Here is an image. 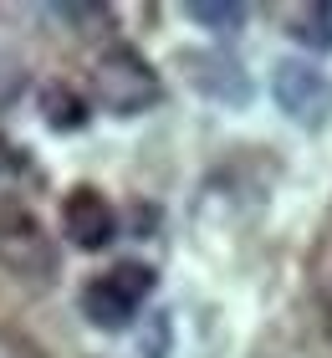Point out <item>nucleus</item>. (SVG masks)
Returning <instances> with one entry per match:
<instances>
[{
  "label": "nucleus",
  "mask_w": 332,
  "mask_h": 358,
  "mask_svg": "<svg viewBox=\"0 0 332 358\" xmlns=\"http://www.w3.org/2000/svg\"><path fill=\"white\" fill-rule=\"evenodd\" d=\"M92 92H97V103L113 108V113H143V108L159 103V77L143 67L138 52L113 46L92 67Z\"/></svg>",
  "instance_id": "f257e3e1"
},
{
  "label": "nucleus",
  "mask_w": 332,
  "mask_h": 358,
  "mask_svg": "<svg viewBox=\"0 0 332 358\" xmlns=\"http://www.w3.org/2000/svg\"><path fill=\"white\" fill-rule=\"evenodd\" d=\"M148 292H154V271L128 262V266H113L108 276H97V282L82 292V313H87V322H97L103 333H123Z\"/></svg>",
  "instance_id": "f03ea898"
},
{
  "label": "nucleus",
  "mask_w": 332,
  "mask_h": 358,
  "mask_svg": "<svg viewBox=\"0 0 332 358\" xmlns=\"http://www.w3.org/2000/svg\"><path fill=\"white\" fill-rule=\"evenodd\" d=\"M271 97L291 123L322 128L332 118V77L312 62H276L271 72Z\"/></svg>",
  "instance_id": "7ed1b4c3"
},
{
  "label": "nucleus",
  "mask_w": 332,
  "mask_h": 358,
  "mask_svg": "<svg viewBox=\"0 0 332 358\" xmlns=\"http://www.w3.org/2000/svg\"><path fill=\"white\" fill-rule=\"evenodd\" d=\"M179 67H185V83L199 97H210V103H220V108H245L256 97L251 72L230 52H179Z\"/></svg>",
  "instance_id": "20e7f679"
},
{
  "label": "nucleus",
  "mask_w": 332,
  "mask_h": 358,
  "mask_svg": "<svg viewBox=\"0 0 332 358\" xmlns=\"http://www.w3.org/2000/svg\"><path fill=\"white\" fill-rule=\"evenodd\" d=\"M62 225H66V236H72V246H82V251H97V246L113 241V210H108V200H97L92 189H77L72 200L62 205Z\"/></svg>",
  "instance_id": "39448f33"
},
{
  "label": "nucleus",
  "mask_w": 332,
  "mask_h": 358,
  "mask_svg": "<svg viewBox=\"0 0 332 358\" xmlns=\"http://www.w3.org/2000/svg\"><path fill=\"white\" fill-rule=\"evenodd\" d=\"M291 36L307 46V52H332V6H307L296 15Z\"/></svg>",
  "instance_id": "423d86ee"
},
{
  "label": "nucleus",
  "mask_w": 332,
  "mask_h": 358,
  "mask_svg": "<svg viewBox=\"0 0 332 358\" xmlns=\"http://www.w3.org/2000/svg\"><path fill=\"white\" fill-rule=\"evenodd\" d=\"M189 21H199V26H210V31H240V21H245V6H230V0H189Z\"/></svg>",
  "instance_id": "0eeeda50"
},
{
  "label": "nucleus",
  "mask_w": 332,
  "mask_h": 358,
  "mask_svg": "<svg viewBox=\"0 0 332 358\" xmlns=\"http://www.w3.org/2000/svg\"><path fill=\"white\" fill-rule=\"evenodd\" d=\"M66 108H77L66 92H46V123H52V128H77V123H82V118H72Z\"/></svg>",
  "instance_id": "6e6552de"
},
{
  "label": "nucleus",
  "mask_w": 332,
  "mask_h": 358,
  "mask_svg": "<svg viewBox=\"0 0 332 358\" xmlns=\"http://www.w3.org/2000/svg\"><path fill=\"white\" fill-rule=\"evenodd\" d=\"M164 353H169V317L154 313V328L143 338V358H164Z\"/></svg>",
  "instance_id": "1a4fd4ad"
},
{
  "label": "nucleus",
  "mask_w": 332,
  "mask_h": 358,
  "mask_svg": "<svg viewBox=\"0 0 332 358\" xmlns=\"http://www.w3.org/2000/svg\"><path fill=\"white\" fill-rule=\"evenodd\" d=\"M46 15H57V21H103V6H46Z\"/></svg>",
  "instance_id": "9d476101"
}]
</instances>
